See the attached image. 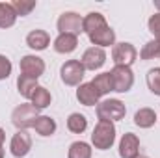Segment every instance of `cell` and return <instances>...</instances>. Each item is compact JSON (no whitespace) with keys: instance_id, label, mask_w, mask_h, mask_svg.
<instances>
[{"instance_id":"cell-1","label":"cell","mask_w":160,"mask_h":158,"mask_svg":"<svg viewBox=\"0 0 160 158\" xmlns=\"http://www.w3.org/2000/svg\"><path fill=\"white\" fill-rule=\"evenodd\" d=\"M116 141V125L110 121H99L91 134V143L99 151H106Z\"/></svg>"},{"instance_id":"cell-2","label":"cell","mask_w":160,"mask_h":158,"mask_svg":"<svg viewBox=\"0 0 160 158\" xmlns=\"http://www.w3.org/2000/svg\"><path fill=\"white\" fill-rule=\"evenodd\" d=\"M38 112H39V110H36V108L32 106V102H22V104H19V106L11 112V123L17 126V130L34 128L36 119L39 117Z\"/></svg>"},{"instance_id":"cell-3","label":"cell","mask_w":160,"mask_h":158,"mask_svg":"<svg viewBox=\"0 0 160 158\" xmlns=\"http://www.w3.org/2000/svg\"><path fill=\"white\" fill-rule=\"evenodd\" d=\"M125 114H127V108H125V104L119 99H106V101H101L97 104V117H99V121L116 123V121H121L125 117Z\"/></svg>"},{"instance_id":"cell-4","label":"cell","mask_w":160,"mask_h":158,"mask_svg":"<svg viewBox=\"0 0 160 158\" xmlns=\"http://www.w3.org/2000/svg\"><path fill=\"white\" fill-rule=\"evenodd\" d=\"M84 75H86V69L80 63V60H69L60 69V77L65 86H80L84 80Z\"/></svg>"},{"instance_id":"cell-5","label":"cell","mask_w":160,"mask_h":158,"mask_svg":"<svg viewBox=\"0 0 160 158\" xmlns=\"http://www.w3.org/2000/svg\"><path fill=\"white\" fill-rule=\"evenodd\" d=\"M138 58V50L132 43H116L112 48V62L121 67H130Z\"/></svg>"},{"instance_id":"cell-6","label":"cell","mask_w":160,"mask_h":158,"mask_svg":"<svg viewBox=\"0 0 160 158\" xmlns=\"http://www.w3.org/2000/svg\"><path fill=\"white\" fill-rule=\"evenodd\" d=\"M82 22H84V17L75 13V11H65L60 15L56 26L60 30V34H71V36H77L78 37L82 34Z\"/></svg>"},{"instance_id":"cell-7","label":"cell","mask_w":160,"mask_h":158,"mask_svg":"<svg viewBox=\"0 0 160 158\" xmlns=\"http://www.w3.org/2000/svg\"><path fill=\"white\" fill-rule=\"evenodd\" d=\"M112 75V82H114V91L118 93H127L132 89L134 86V73L130 67H121V65H114V69L110 71Z\"/></svg>"},{"instance_id":"cell-8","label":"cell","mask_w":160,"mask_h":158,"mask_svg":"<svg viewBox=\"0 0 160 158\" xmlns=\"http://www.w3.org/2000/svg\"><path fill=\"white\" fill-rule=\"evenodd\" d=\"M32 149V136L26 130H17L9 141V151L15 158H24Z\"/></svg>"},{"instance_id":"cell-9","label":"cell","mask_w":160,"mask_h":158,"mask_svg":"<svg viewBox=\"0 0 160 158\" xmlns=\"http://www.w3.org/2000/svg\"><path fill=\"white\" fill-rule=\"evenodd\" d=\"M104 62H106V52L101 47L86 48L84 54H82V60H80V63L84 65L86 71H97V69H101L104 65Z\"/></svg>"},{"instance_id":"cell-10","label":"cell","mask_w":160,"mask_h":158,"mask_svg":"<svg viewBox=\"0 0 160 158\" xmlns=\"http://www.w3.org/2000/svg\"><path fill=\"white\" fill-rule=\"evenodd\" d=\"M21 73L32 78H39L45 73V62L36 54H26L21 58Z\"/></svg>"},{"instance_id":"cell-11","label":"cell","mask_w":160,"mask_h":158,"mask_svg":"<svg viewBox=\"0 0 160 158\" xmlns=\"http://www.w3.org/2000/svg\"><path fill=\"white\" fill-rule=\"evenodd\" d=\"M140 155V138L132 132L123 134L119 141V156L121 158H136Z\"/></svg>"},{"instance_id":"cell-12","label":"cell","mask_w":160,"mask_h":158,"mask_svg":"<svg viewBox=\"0 0 160 158\" xmlns=\"http://www.w3.org/2000/svg\"><path fill=\"white\" fill-rule=\"evenodd\" d=\"M106 26H108V22H106L104 15L99 13V11H91V13H88V15L84 17L82 32H86L88 36H91V34H95V32H99V30H102V28H106Z\"/></svg>"},{"instance_id":"cell-13","label":"cell","mask_w":160,"mask_h":158,"mask_svg":"<svg viewBox=\"0 0 160 158\" xmlns=\"http://www.w3.org/2000/svg\"><path fill=\"white\" fill-rule=\"evenodd\" d=\"M77 99H78L80 104H84V106H95V104H99L101 95L97 93V89L93 87L91 82H86V84H80L78 86Z\"/></svg>"},{"instance_id":"cell-14","label":"cell","mask_w":160,"mask_h":158,"mask_svg":"<svg viewBox=\"0 0 160 158\" xmlns=\"http://www.w3.org/2000/svg\"><path fill=\"white\" fill-rule=\"evenodd\" d=\"M77 47H78V37L71 34H60L54 39V50L60 54H71L77 50Z\"/></svg>"},{"instance_id":"cell-15","label":"cell","mask_w":160,"mask_h":158,"mask_svg":"<svg viewBox=\"0 0 160 158\" xmlns=\"http://www.w3.org/2000/svg\"><path fill=\"white\" fill-rule=\"evenodd\" d=\"M88 37L93 43V47L104 48V47H114L116 45V32L110 26H106V28H102V30H99V32H95V34H91Z\"/></svg>"},{"instance_id":"cell-16","label":"cell","mask_w":160,"mask_h":158,"mask_svg":"<svg viewBox=\"0 0 160 158\" xmlns=\"http://www.w3.org/2000/svg\"><path fill=\"white\" fill-rule=\"evenodd\" d=\"M26 45L32 50H45L50 45V36L45 30H32L26 36Z\"/></svg>"},{"instance_id":"cell-17","label":"cell","mask_w":160,"mask_h":158,"mask_svg":"<svg viewBox=\"0 0 160 158\" xmlns=\"http://www.w3.org/2000/svg\"><path fill=\"white\" fill-rule=\"evenodd\" d=\"M38 86H39L38 84V78L26 77V75H19V78H17V89H19V93H21L22 99H28L30 101Z\"/></svg>"},{"instance_id":"cell-18","label":"cell","mask_w":160,"mask_h":158,"mask_svg":"<svg viewBox=\"0 0 160 158\" xmlns=\"http://www.w3.org/2000/svg\"><path fill=\"white\" fill-rule=\"evenodd\" d=\"M157 123V112L153 108H140L134 114V125L140 128H151Z\"/></svg>"},{"instance_id":"cell-19","label":"cell","mask_w":160,"mask_h":158,"mask_svg":"<svg viewBox=\"0 0 160 158\" xmlns=\"http://www.w3.org/2000/svg\"><path fill=\"white\" fill-rule=\"evenodd\" d=\"M30 102H32V106H34L36 110H45V108H48L50 102H52L50 91H48L47 87H43V86H38L36 91H34V95H32V99H30Z\"/></svg>"},{"instance_id":"cell-20","label":"cell","mask_w":160,"mask_h":158,"mask_svg":"<svg viewBox=\"0 0 160 158\" xmlns=\"http://www.w3.org/2000/svg\"><path fill=\"white\" fill-rule=\"evenodd\" d=\"M93 87L97 89V93L101 97L108 95L110 91H114V82H112V75L110 73H101V75H95V78L91 80Z\"/></svg>"},{"instance_id":"cell-21","label":"cell","mask_w":160,"mask_h":158,"mask_svg":"<svg viewBox=\"0 0 160 158\" xmlns=\"http://www.w3.org/2000/svg\"><path fill=\"white\" fill-rule=\"evenodd\" d=\"M34 130L39 136H43V138L52 136L56 132V121L52 117H48V116H39V117L36 119V123H34Z\"/></svg>"},{"instance_id":"cell-22","label":"cell","mask_w":160,"mask_h":158,"mask_svg":"<svg viewBox=\"0 0 160 158\" xmlns=\"http://www.w3.org/2000/svg\"><path fill=\"white\" fill-rule=\"evenodd\" d=\"M17 21V13L11 2H0V28H11Z\"/></svg>"},{"instance_id":"cell-23","label":"cell","mask_w":160,"mask_h":158,"mask_svg":"<svg viewBox=\"0 0 160 158\" xmlns=\"http://www.w3.org/2000/svg\"><path fill=\"white\" fill-rule=\"evenodd\" d=\"M67 128H69V132H73V134H82V132L88 128V119H86V116H82L78 112L71 114V116L67 117Z\"/></svg>"},{"instance_id":"cell-24","label":"cell","mask_w":160,"mask_h":158,"mask_svg":"<svg viewBox=\"0 0 160 158\" xmlns=\"http://www.w3.org/2000/svg\"><path fill=\"white\" fill-rule=\"evenodd\" d=\"M67 158H91V145L86 141H73L69 145Z\"/></svg>"},{"instance_id":"cell-25","label":"cell","mask_w":160,"mask_h":158,"mask_svg":"<svg viewBox=\"0 0 160 158\" xmlns=\"http://www.w3.org/2000/svg\"><path fill=\"white\" fill-rule=\"evenodd\" d=\"M140 58L142 60H160V41L151 39L143 45V48L140 50Z\"/></svg>"},{"instance_id":"cell-26","label":"cell","mask_w":160,"mask_h":158,"mask_svg":"<svg viewBox=\"0 0 160 158\" xmlns=\"http://www.w3.org/2000/svg\"><path fill=\"white\" fill-rule=\"evenodd\" d=\"M145 82H147V87L151 89V93L160 97V67L149 69L147 77H145Z\"/></svg>"},{"instance_id":"cell-27","label":"cell","mask_w":160,"mask_h":158,"mask_svg":"<svg viewBox=\"0 0 160 158\" xmlns=\"http://www.w3.org/2000/svg\"><path fill=\"white\" fill-rule=\"evenodd\" d=\"M11 6H13V9H15L17 17H19V15H21V17L30 15V13H32V9H36V2H34V0H13V2H11Z\"/></svg>"},{"instance_id":"cell-28","label":"cell","mask_w":160,"mask_h":158,"mask_svg":"<svg viewBox=\"0 0 160 158\" xmlns=\"http://www.w3.org/2000/svg\"><path fill=\"white\" fill-rule=\"evenodd\" d=\"M147 28H149V32L155 36V39L160 41V13L158 11H157L155 15L149 17V21H147Z\"/></svg>"},{"instance_id":"cell-29","label":"cell","mask_w":160,"mask_h":158,"mask_svg":"<svg viewBox=\"0 0 160 158\" xmlns=\"http://www.w3.org/2000/svg\"><path fill=\"white\" fill-rule=\"evenodd\" d=\"M11 69H13V65H11L9 58L4 56V54H0V80L8 78V77L11 75Z\"/></svg>"},{"instance_id":"cell-30","label":"cell","mask_w":160,"mask_h":158,"mask_svg":"<svg viewBox=\"0 0 160 158\" xmlns=\"http://www.w3.org/2000/svg\"><path fill=\"white\" fill-rule=\"evenodd\" d=\"M4 141H6V132H4V128H0V147L4 145Z\"/></svg>"},{"instance_id":"cell-31","label":"cell","mask_w":160,"mask_h":158,"mask_svg":"<svg viewBox=\"0 0 160 158\" xmlns=\"http://www.w3.org/2000/svg\"><path fill=\"white\" fill-rule=\"evenodd\" d=\"M155 7L158 9V13H160V0H157V2H155Z\"/></svg>"},{"instance_id":"cell-32","label":"cell","mask_w":160,"mask_h":158,"mask_svg":"<svg viewBox=\"0 0 160 158\" xmlns=\"http://www.w3.org/2000/svg\"><path fill=\"white\" fill-rule=\"evenodd\" d=\"M0 158H4V149L0 147Z\"/></svg>"},{"instance_id":"cell-33","label":"cell","mask_w":160,"mask_h":158,"mask_svg":"<svg viewBox=\"0 0 160 158\" xmlns=\"http://www.w3.org/2000/svg\"><path fill=\"white\" fill-rule=\"evenodd\" d=\"M136 158H149V156H143V155H138Z\"/></svg>"}]
</instances>
